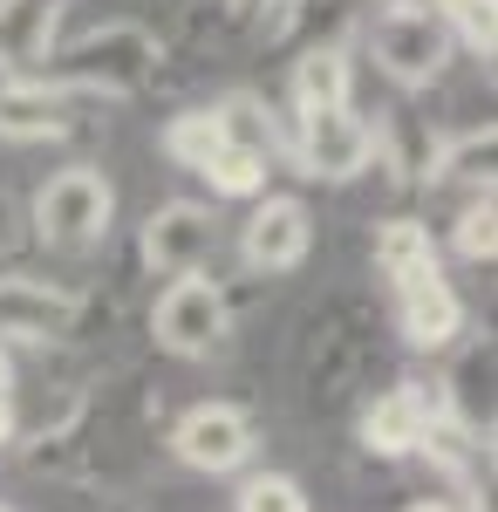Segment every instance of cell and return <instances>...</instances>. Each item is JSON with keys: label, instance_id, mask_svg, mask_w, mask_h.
<instances>
[{"label": "cell", "instance_id": "5bb4252c", "mask_svg": "<svg viewBox=\"0 0 498 512\" xmlns=\"http://www.w3.org/2000/svg\"><path fill=\"white\" fill-rule=\"evenodd\" d=\"M62 7L69 0H0V69L7 76H48Z\"/></svg>", "mask_w": 498, "mask_h": 512}, {"label": "cell", "instance_id": "d6986e66", "mask_svg": "<svg viewBox=\"0 0 498 512\" xmlns=\"http://www.w3.org/2000/svg\"><path fill=\"white\" fill-rule=\"evenodd\" d=\"M437 21H444V35L464 41L471 55H485L492 62V48H498V0H423Z\"/></svg>", "mask_w": 498, "mask_h": 512}, {"label": "cell", "instance_id": "7c38bea8", "mask_svg": "<svg viewBox=\"0 0 498 512\" xmlns=\"http://www.w3.org/2000/svg\"><path fill=\"white\" fill-rule=\"evenodd\" d=\"M76 130V96L48 76H7L0 82V137L7 144H55Z\"/></svg>", "mask_w": 498, "mask_h": 512}, {"label": "cell", "instance_id": "52a82bcc", "mask_svg": "<svg viewBox=\"0 0 498 512\" xmlns=\"http://www.w3.org/2000/svg\"><path fill=\"white\" fill-rule=\"evenodd\" d=\"M171 451L178 465H192L205 478H226V472H246L253 451H260V431L239 403H192L178 424H171Z\"/></svg>", "mask_w": 498, "mask_h": 512}, {"label": "cell", "instance_id": "ac0fdd59", "mask_svg": "<svg viewBox=\"0 0 498 512\" xmlns=\"http://www.w3.org/2000/svg\"><path fill=\"white\" fill-rule=\"evenodd\" d=\"M157 144H164V158L178 164V171H192V178H198V171H205V158H212L226 137H219L212 103H192V110H178V117L164 123V137H157Z\"/></svg>", "mask_w": 498, "mask_h": 512}, {"label": "cell", "instance_id": "277c9868", "mask_svg": "<svg viewBox=\"0 0 498 512\" xmlns=\"http://www.w3.org/2000/svg\"><path fill=\"white\" fill-rule=\"evenodd\" d=\"M355 431H362V451H369V458H417L437 431H451L437 376H430V383H423V376H410V383H396V390L369 396Z\"/></svg>", "mask_w": 498, "mask_h": 512}, {"label": "cell", "instance_id": "9c48e42d", "mask_svg": "<svg viewBox=\"0 0 498 512\" xmlns=\"http://www.w3.org/2000/svg\"><path fill=\"white\" fill-rule=\"evenodd\" d=\"M144 267L164 280H192L212 267V253H219V226H212V212L192 205V198H171V205H157L151 219H144Z\"/></svg>", "mask_w": 498, "mask_h": 512}, {"label": "cell", "instance_id": "5b68a950", "mask_svg": "<svg viewBox=\"0 0 498 512\" xmlns=\"http://www.w3.org/2000/svg\"><path fill=\"white\" fill-rule=\"evenodd\" d=\"M151 335H157V349H164V355H185V362L219 355V349H226V335H232L226 287L205 280V274L171 280V287L157 294V308H151Z\"/></svg>", "mask_w": 498, "mask_h": 512}, {"label": "cell", "instance_id": "4316f807", "mask_svg": "<svg viewBox=\"0 0 498 512\" xmlns=\"http://www.w3.org/2000/svg\"><path fill=\"white\" fill-rule=\"evenodd\" d=\"M14 431H21L14 424V403H0V444H14Z\"/></svg>", "mask_w": 498, "mask_h": 512}, {"label": "cell", "instance_id": "cb8c5ba5", "mask_svg": "<svg viewBox=\"0 0 498 512\" xmlns=\"http://www.w3.org/2000/svg\"><path fill=\"white\" fill-rule=\"evenodd\" d=\"M267 7H273V0H226V14H232V21H260Z\"/></svg>", "mask_w": 498, "mask_h": 512}, {"label": "cell", "instance_id": "83f0119b", "mask_svg": "<svg viewBox=\"0 0 498 512\" xmlns=\"http://www.w3.org/2000/svg\"><path fill=\"white\" fill-rule=\"evenodd\" d=\"M0 512H14V506H0Z\"/></svg>", "mask_w": 498, "mask_h": 512}, {"label": "cell", "instance_id": "3957f363", "mask_svg": "<svg viewBox=\"0 0 498 512\" xmlns=\"http://www.w3.org/2000/svg\"><path fill=\"white\" fill-rule=\"evenodd\" d=\"M362 41H369V62L396 89H430V82L451 69V55H458V41L444 35V21L423 0H389V7H376Z\"/></svg>", "mask_w": 498, "mask_h": 512}, {"label": "cell", "instance_id": "9a60e30c", "mask_svg": "<svg viewBox=\"0 0 498 512\" xmlns=\"http://www.w3.org/2000/svg\"><path fill=\"white\" fill-rule=\"evenodd\" d=\"M287 96H294V117L301 110H342L348 96H355V62H348L342 41H307L301 55H294Z\"/></svg>", "mask_w": 498, "mask_h": 512}, {"label": "cell", "instance_id": "44dd1931", "mask_svg": "<svg viewBox=\"0 0 498 512\" xmlns=\"http://www.w3.org/2000/svg\"><path fill=\"white\" fill-rule=\"evenodd\" d=\"M492 246H498V212H492V192H478L458 219H451V253L471 260V267H485V260H492Z\"/></svg>", "mask_w": 498, "mask_h": 512}, {"label": "cell", "instance_id": "2e32d148", "mask_svg": "<svg viewBox=\"0 0 498 512\" xmlns=\"http://www.w3.org/2000/svg\"><path fill=\"white\" fill-rule=\"evenodd\" d=\"M369 260H376V274H383L389 287H410V280L437 274V239H430L423 219L396 212V219H376V233H369Z\"/></svg>", "mask_w": 498, "mask_h": 512}, {"label": "cell", "instance_id": "8992f818", "mask_svg": "<svg viewBox=\"0 0 498 512\" xmlns=\"http://www.w3.org/2000/svg\"><path fill=\"white\" fill-rule=\"evenodd\" d=\"M294 164L314 185H355L376 164V130H369V117H355V103L301 110L294 117Z\"/></svg>", "mask_w": 498, "mask_h": 512}, {"label": "cell", "instance_id": "6da1fadb", "mask_svg": "<svg viewBox=\"0 0 498 512\" xmlns=\"http://www.w3.org/2000/svg\"><path fill=\"white\" fill-rule=\"evenodd\" d=\"M157 69H164V41L144 21H103L55 55L48 82H62L69 96H116L123 103V96H144Z\"/></svg>", "mask_w": 498, "mask_h": 512}, {"label": "cell", "instance_id": "484cf974", "mask_svg": "<svg viewBox=\"0 0 498 512\" xmlns=\"http://www.w3.org/2000/svg\"><path fill=\"white\" fill-rule=\"evenodd\" d=\"M0 403H14V355L0 349Z\"/></svg>", "mask_w": 498, "mask_h": 512}, {"label": "cell", "instance_id": "7a4b0ae2", "mask_svg": "<svg viewBox=\"0 0 498 512\" xmlns=\"http://www.w3.org/2000/svg\"><path fill=\"white\" fill-rule=\"evenodd\" d=\"M116 226V192L96 164H62L28 205V239H41L48 253H89L103 246Z\"/></svg>", "mask_w": 498, "mask_h": 512}, {"label": "cell", "instance_id": "ffe728a7", "mask_svg": "<svg viewBox=\"0 0 498 512\" xmlns=\"http://www.w3.org/2000/svg\"><path fill=\"white\" fill-rule=\"evenodd\" d=\"M267 171H273V164L260 158V151L219 144V151L205 158V171H198V178H205V185H212L219 198H260V192H267Z\"/></svg>", "mask_w": 498, "mask_h": 512}, {"label": "cell", "instance_id": "7402d4cb", "mask_svg": "<svg viewBox=\"0 0 498 512\" xmlns=\"http://www.w3.org/2000/svg\"><path fill=\"white\" fill-rule=\"evenodd\" d=\"M232 512H307V492L287 472H253L232 492Z\"/></svg>", "mask_w": 498, "mask_h": 512}, {"label": "cell", "instance_id": "4fadbf2b", "mask_svg": "<svg viewBox=\"0 0 498 512\" xmlns=\"http://www.w3.org/2000/svg\"><path fill=\"white\" fill-rule=\"evenodd\" d=\"M396 294V335L410 342L417 355H444L464 342V301L444 274L410 280V287H389Z\"/></svg>", "mask_w": 498, "mask_h": 512}, {"label": "cell", "instance_id": "d4e9b609", "mask_svg": "<svg viewBox=\"0 0 498 512\" xmlns=\"http://www.w3.org/2000/svg\"><path fill=\"white\" fill-rule=\"evenodd\" d=\"M403 512H464V506H458V499H430V492H423V499H410Z\"/></svg>", "mask_w": 498, "mask_h": 512}, {"label": "cell", "instance_id": "603a6c76", "mask_svg": "<svg viewBox=\"0 0 498 512\" xmlns=\"http://www.w3.org/2000/svg\"><path fill=\"white\" fill-rule=\"evenodd\" d=\"M21 239H28V205L0 185V260H14V253H21Z\"/></svg>", "mask_w": 498, "mask_h": 512}, {"label": "cell", "instance_id": "ba28073f", "mask_svg": "<svg viewBox=\"0 0 498 512\" xmlns=\"http://www.w3.org/2000/svg\"><path fill=\"white\" fill-rule=\"evenodd\" d=\"M82 321V294L41 274H0V349L7 342H69Z\"/></svg>", "mask_w": 498, "mask_h": 512}, {"label": "cell", "instance_id": "8fae6325", "mask_svg": "<svg viewBox=\"0 0 498 512\" xmlns=\"http://www.w3.org/2000/svg\"><path fill=\"white\" fill-rule=\"evenodd\" d=\"M492 376H498L492 335L458 342L451 369L437 376V390H444V417H451V431H458L464 444H471V437H485V444H492Z\"/></svg>", "mask_w": 498, "mask_h": 512}, {"label": "cell", "instance_id": "30bf717a", "mask_svg": "<svg viewBox=\"0 0 498 512\" xmlns=\"http://www.w3.org/2000/svg\"><path fill=\"white\" fill-rule=\"evenodd\" d=\"M314 253V212L294 192H267L239 226V260L253 274H294Z\"/></svg>", "mask_w": 498, "mask_h": 512}, {"label": "cell", "instance_id": "e0dca14e", "mask_svg": "<svg viewBox=\"0 0 498 512\" xmlns=\"http://www.w3.org/2000/svg\"><path fill=\"white\" fill-rule=\"evenodd\" d=\"M492 158L498 137L492 123H464V130H437V158H430V185H471V198L492 192Z\"/></svg>", "mask_w": 498, "mask_h": 512}]
</instances>
